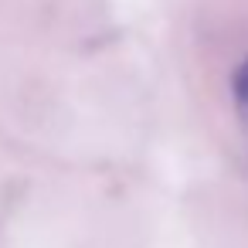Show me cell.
I'll return each instance as SVG.
<instances>
[{"mask_svg": "<svg viewBox=\"0 0 248 248\" xmlns=\"http://www.w3.org/2000/svg\"><path fill=\"white\" fill-rule=\"evenodd\" d=\"M231 109H234V119L248 140V58H241L231 72Z\"/></svg>", "mask_w": 248, "mask_h": 248, "instance_id": "obj_1", "label": "cell"}]
</instances>
